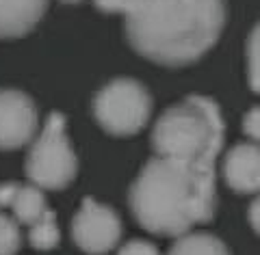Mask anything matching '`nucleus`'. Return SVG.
I'll return each instance as SVG.
<instances>
[{"mask_svg": "<svg viewBox=\"0 0 260 255\" xmlns=\"http://www.w3.org/2000/svg\"><path fill=\"white\" fill-rule=\"evenodd\" d=\"M249 218H251V225H254V229L258 232V201H254V205H251V210H249Z\"/></svg>", "mask_w": 260, "mask_h": 255, "instance_id": "a211bd4d", "label": "nucleus"}, {"mask_svg": "<svg viewBox=\"0 0 260 255\" xmlns=\"http://www.w3.org/2000/svg\"><path fill=\"white\" fill-rule=\"evenodd\" d=\"M78 160L65 134V117L61 113H50L26 156V175L42 191H61L74 182Z\"/></svg>", "mask_w": 260, "mask_h": 255, "instance_id": "20e7f679", "label": "nucleus"}, {"mask_svg": "<svg viewBox=\"0 0 260 255\" xmlns=\"http://www.w3.org/2000/svg\"><path fill=\"white\" fill-rule=\"evenodd\" d=\"M117 255H160V253L148 240H130L121 246Z\"/></svg>", "mask_w": 260, "mask_h": 255, "instance_id": "2eb2a0df", "label": "nucleus"}, {"mask_svg": "<svg viewBox=\"0 0 260 255\" xmlns=\"http://www.w3.org/2000/svg\"><path fill=\"white\" fill-rule=\"evenodd\" d=\"M48 0H0V39L30 32L44 18Z\"/></svg>", "mask_w": 260, "mask_h": 255, "instance_id": "9d476101", "label": "nucleus"}, {"mask_svg": "<svg viewBox=\"0 0 260 255\" xmlns=\"http://www.w3.org/2000/svg\"><path fill=\"white\" fill-rule=\"evenodd\" d=\"M63 3H80V0H63Z\"/></svg>", "mask_w": 260, "mask_h": 255, "instance_id": "6ab92c4d", "label": "nucleus"}, {"mask_svg": "<svg viewBox=\"0 0 260 255\" xmlns=\"http://www.w3.org/2000/svg\"><path fill=\"white\" fill-rule=\"evenodd\" d=\"M223 177L237 193L249 195L260 188V152L256 145L241 143L225 154Z\"/></svg>", "mask_w": 260, "mask_h": 255, "instance_id": "6e6552de", "label": "nucleus"}, {"mask_svg": "<svg viewBox=\"0 0 260 255\" xmlns=\"http://www.w3.org/2000/svg\"><path fill=\"white\" fill-rule=\"evenodd\" d=\"M74 242L89 255L109 253L121 238V221L117 212L104 203L85 197L80 210L72 221Z\"/></svg>", "mask_w": 260, "mask_h": 255, "instance_id": "423d86ee", "label": "nucleus"}, {"mask_svg": "<svg viewBox=\"0 0 260 255\" xmlns=\"http://www.w3.org/2000/svg\"><path fill=\"white\" fill-rule=\"evenodd\" d=\"M167 255H230V251L217 236L195 232L178 236V240L174 242Z\"/></svg>", "mask_w": 260, "mask_h": 255, "instance_id": "9b49d317", "label": "nucleus"}, {"mask_svg": "<svg viewBox=\"0 0 260 255\" xmlns=\"http://www.w3.org/2000/svg\"><path fill=\"white\" fill-rule=\"evenodd\" d=\"M0 208H11L15 223L32 225L48 210L44 191L35 184H0Z\"/></svg>", "mask_w": 260, "mask_h": 255, "instance_id": "1a4fd4ad", "label": "nucleus"}, {"mask_svg": "<svg viewBox=\"0 0 260 255\" xmlns=\"http://www.w3.org/2000/svg\"><path fill=\"white\" fill-rule=\"evenodd\" d=\"M247 76L249 87L258 91V28H254L247 44Z\"/></svg>", "mask_w": 260, "mask_h": 255, "instance_id": "4468645a", "label": "nucleus"}, {"mask_svg": "<svg viewBox=\"0 0 260 255\" xmlns=\"http://www.w3.org/2000/svg\"><path fill=\"white\" fill-rule=\"evenodd\" d=\"M22 246L20 227L13 218L0 212V255H15Z\"/></svg>", "mask_w": 260, "mask_h": 255, "instance_id": "ddd939ff", "label": "nucleus"}, {"mask_svg": "<svg viewBox=\"0 0 260 255\" xmlns=\"http://www.w3.org/2000/svg\"><path fill=\"white\" fill-rule=\"evenodd\" d=\"M223 117L219 106L204 95H189L169 106L154 123L152 147L158 156L202 167H215L223 147Z\"/></svg>", "mask_w": 260, "mask_h": 255, "instance_id": "7ed1b4c3", "label": "nucleus"}, {"mask_svg": "<svg viewBox=\"0 0 260 255\" xmlns=\"http://www.w3.org/2000/svg\"><path fill=\"white\" fill-rule=\"evenodd\" d=\"M243 128H245V134L256 141V138H258V108H251V111L247 113Z\"/></svg>", "mask_w": 260, "mask_h": 255, "instance_id": "f3484780", "label": "nucleus"}, {"mask_svg": "<svg viewBox=\"0 0 260 255\" xmlns=\"http://www.w3.org/2000/svg\"><path fill=\"white\" fill-rule=\"evenodd\" d=\"M59 240H61V232H59V225H56V216L52 210H46L30 225L28 242L39 251H48V249H54Z\"/></svg>", "mask_w": 260, "mask_h": 255, "instance_id": "f8f14e48", "label": "nucleus"}, {"mask_svg": "<svg viewBox=\"0 0 260 255\" xmlns=\"http://www.w3.org/2000/svg\"><path fill=\"white\" fill-rule=\"evenodd\" d=\"M152 113V97L141 82L115 78L93 97L95 121L115 136H130L145 128Z\"/></svg>", "mask_w": 260, "mask_h": 255, "instance_id": "39448f33", "label": "nucleus"}, {"mask_svg": "<svg viewBox=\"0 0 260 255\" xmlns=\"http://www.w3.org/2000/svg\"><path fill=\"white\" fill-rule=\"evenodd\" d=\"M37 108L18 89H0V150L24 147L37 132Z\"/></svg>", "mask_w": 260, "mask_h": 255, "instance_id": "0eeeda50", "label": "nucleus"}, {"mask_svg": "<svg viewBox=\"0 0 260 255\" xmlns=\"http://www.w3.org/2000/svg\"><path fill=\"white\" fill-rule=\"evenodd\" d=\"M135 0H93V5L104 13H126Z\"/></svg>", "mask_w": 260, "mask_h": 255, "instance_id": "dca6fc26", "label": "nucleus"}, {"mask_svg": "<svg viewBox=\"0 0 260 255\" xmlns=\"http://www.w3.org/2000/svg\"><path fill=\"white\" fill-rule=\"evenodd\" d=\"M124 15L137 52L167 67H182L217 44L225 0H135Z\"/></svg>", "mask_w": 260, "mask_h": 255, "instance_id": "f257e3e1", "label": "nucleus"}, {"mask_svg": "<svg viewBox=\"0 0 260 255\" xmlns=\"http://www.w3.org/2000/svg\"><path fill=\"white\" fill-rule=\"evenodd\" d=\"M215 167L178 158H152L130 186V210L143 229L182 236L215 216Z\"/></svg>", "mask_w": 260, "mask_h": 255, "instance_id": "f03ea898", "label": "nucleus"}]
</instances>
